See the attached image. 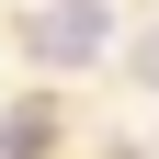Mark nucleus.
<instances>
[{
    "label": "nucleus",
    "instance_id": "obj_1",
    "mask_svg": "<svg viewBox=\"0 0 159 159\" xmlns=\"http://www.w3.org/2000/svg\"><path fill=\"white\" fill-rule=\"evenodd\" d=\"M23 46L46 57V68H80V57H102V11H91V0H68V11H34V23H23Z\"/></svg>",
    "mask_w": 159,
    "mask_h": 159
}]
</instances>
